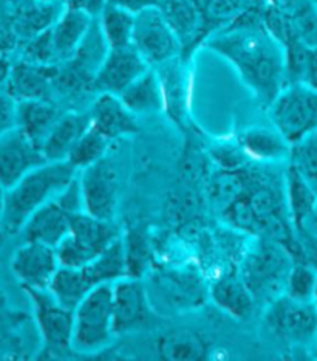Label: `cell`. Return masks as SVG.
<instances>
[{
    "instance_id": "obj_1",
    "label": "cell",
    "mask_w": 317,
    "mask_h": 361,
    "mask_svg": "<svg viewBox=\"0 0 317 361\" xmlns=\"http://www.w3.org/2000/svg\"><path fill=\"white\" fill-rule=\"evenodd\" d=\"M206 47L231 62L261 104L271 106L287 85L283 45L266 30L261 10L216 31L206 39Z\"/></svg>"
},
{
    "instance_id": "obj_2",
    "label": "cell",
    "mask_w": 317,
    "mask_h": 361,
    "mask_svg": "<svg viewBox=\"0 0 317 361\" xmlns=\"http://www.w3.org/2000/svg\"><path fill=\"white\" fill-rule=\"evenodd\" d=\"M79 169L66 161H46L19 180L5 194L0 231L18 234L36 209L56 197L77 177Z\"/></svg>"
},
{
    "instance_id": "obj_3",
    "label": "cell",
    "mask_w": 317,
    "mask_h": 361,
    "mask_svg": "<svg viewBox=\"0 0 317 361\" xmlns=\"http://www.w3.org/2000/svg\"><path fill=\"white\" fill-rule=\"evenodd\" d=\"M292 265L294 261L282 243L259 238L244 256L240 276L247 282L256 301L271 302L285 295V286Z\"/></svg>"
},
{
    "instance_id": "obj_4",
    "label": "cell",
    "mask_w": 317,
    "mask_h": 361,
    "mask_svg": "<svg viewBox=\"0 0 317 361\" xmlns=\"http://www.w3.org/2000/svg\"><path fill=\"white\" fill-rule=\"evenodd\" d=\"M115 335L113 284H99L75 310L71 349L77 354H94L107 348Z\"/></svg>"
},
{
    "instance_id": "obj_5",
    "label": "cell",
    "mask_w": 317,
    "mask_h": 361,
    "mask_svg": "<svg viewBox=\"0 0 317 361\" xmlns=\"http://www.w3.org/2000/svg\"><path fill=\"white\" fill-rule=\"evenodd\" d=\"M118 238L121 234L112 221H102L79 211L70 219L68 236L56 247L59 264L82 269Z\"/></svg>"
},
{
    "instance_id": "obj_6",
    "label": "cell",
    "mask_w": 317,
    "mask_h": 361,
    "mask_svg": "<svg viewBox=\"0 0 317 361\" xmlns=\"http://www.w3.org/2000/svg\"><path fill=\"white\" fill-rule=\"evenodd\" d=\"M274 129L292 146L317 132V92L304 82L288 84L269 106Z\"/></svg>"
},
{
    "instance_id": "obj_7",
    "label": "cell",
    "mask_w": 317,
    "mask_h": 361,
    "mask_svg": "<svg viewBox=\"0 0 317 361\" xmlns=\"http://www.w3.org/2000/svg\"><path fill=\"white\" fill-rule=\"evenodd\" d=\"M79 211H84V203L76 177L61 194L30 216L22 228L23 240L41 242L56 248L68 236L71 216Z\"/></svg>"
},
{
    "instance_id": "obj_8",
    "label": "cell",
    "mask_w": 317,
    "mask_h": 361,
    "mask_svg": "<svg viewBox=\"0 0 317 361\" xmlns=\"http://www.w3.org/2000/svg\"><path fill=\"white\" fill-rule=\"evenodd\" d=\"M265 324L277 340L305 346L317 338V309L313 302L296 301L282 295L269 302Z\"/></svg>"
},
{
    "instance_id": "obj_9",
    "label": "cell",
    "mask_w": 317,
    "mask_h": 361,
    "mask_svg": "<svg viewBox=\"0 0 317 361\" xmlns=\"http://www.w3.org/2000/svg\"><path fill=\"white\" fill-rule=\"evenodd\" d=\"M33 305L36 326L41 334L45 350L62 354L71 349L75 327V312L56 301L49 288L22 287Z\"/></svg>"
},
{
    "instance_id": "obj_10",
    "label": "cell",
    "mask_w": 317,
    "mask_h": 361,
    "mask_svg": "<svg viewBox=\"0 0 317 361\" xmlns=\"http://www.w3.org/2000/svg\"><path fill=\"white\" fill-rule=\"evenodd\" d=\"M132 45L150 67L161 66L181 54L178 37L164 19L160 8H149L135 14Z\"/></svg>"
},
{
    "instance_id": "obj_11",
    "label": "cell",
    "mask_w": 317,
    "mask_h": 361,
    "mask_svg": "<svg viewBox=\"0 0 317 361\" xmlns=\"http://www.w3.org/2000/svg\"><path fill=\"white\" fill-rule=\"evenodd\" d=\"M84 211L102 221H112L118 209V172L106 157L81 169L77 176Z\"/></svg>"
},
{
    "instance_id": "obj_12",
    "label": "cell",
    "mask_w": 317,
    "mask_h": 361,
    "mask_svg": "<svg viewBox=\"0 0 317 361\" xmlns=\"http://www.w3.org/2000/svg\"><path fill=\"white\" fill-rule=\"evenodd\" d=\"M42 147L14 126L0 137V185L10 190L28 172L46 163Z\"/></svg>"
},
{
    "instance_id": "obj_13",
    "label": "cell",
    "mask_w": 317,
    "mask_h": 361,
    "mask_svg": "<svg viewBox=\"0 0 317 361\" xmlns=\"http://www.w3.org/2000/svg\"><path fill=\"white\" fill-rule=\"evenodd\" d=\"M59 267L56 248L41 242L25 240L11 257V271L22 287L49 288Z\"/></svg>"
},
{
    "instance_id": "obj_14",
    "label": "cell",
    "mask_w": 317,
    "mask_h": 361,
    "mask_svg": "<svg viewBox=\"0 0 317 361\" xmlns=\"http://www.w3.org/2000/svg\"><path fill=\"white\" fill-rule=\"evenodd\" d=\"M149 68L150 66L133 45L110 49L98 70L97 78H94V92L112 93V95L120 97Z\"/></svg>"
},
{
    "instance_id": "obj_15",
    "label": "cell",
    "mask_w": 317,
    "mask_h": 361,
    "mask_svg": "<svg viewBox=\"0 0 317 361\" xmlns=\"http://www.w3.org/2000/svg\"><path fill=\"white\" fill-rule=\"evenodd\" d=\"M58 64L44 66L20 59L13 64L10 80L6 82L5 92L15 103L19 101H51L56 99V80Z\"/></svg>"
},
{
    "instance_id": "obj_16",
    "label": "cell",
    "mask_w": 317,
    "mask_h": 361,
    "mask_svg": "<svg viewBox=\"0 0 317 361\" xmlns=\"http://www.w3.org/2000/svg\"><path fill=\"white\" fill-rule=\"evenodd\" d=\"M149 293L139 278L125 276L113 284V318L116 335L137 331L149 319Z\"/></svg>"
},
{
    "instance_id": "obj_17",
    "label": "cell",
    "mask_w": 317,
    "mask_h": 361,
    "mask_svg": "<svg viewBox=\"0 0 317 361\" xmlns=\"http://www.w3.org/2000/svg\"><path fill=\"white\" fill-rule=\"evenodd\" d=\"M160 11L181 44V54L189 58L198 44L206 41L203 16L194 0H161Z\"/></svg>"
},
{
    "instance_id": "obj_18",
    "label": "cell",
    "mask_w": 317,
    "mask_h": 361,
    "mask_svg": "<svg viewBox=\"0 0 317 361\" xmlns=\"http://www.w3.org/2000/svg\"><path fill=\"white\" fill-rule=\"evenodd\" d=\"M92 128L108 140L133 135L139 130L137 115L124 106L120 97L99 93L90 109Z\"/></svg>"
},
{
    "instance_id": "obj_19",
    "label": "cell",
    "mask_w": 317,
    "mask_h": 361,
    "mask_svg": "<svg viewBox=\"0 0 317 361\" xmlns=\"http://www.w3.org/2000/svg\"><path fill=\"white\" fill-rule=\"evenodd\" d=\"M92 124L90 112L63 114L42 143V152L49 161H66L71 149Z\"/></svg>"
},
{
    "instance_id": "obj_20",
    "label": "cell",
    "mask_w": 317,
    "mask_h": 361,
    "mask_svg": "<svg viewBox=\"0 0 317 361\" xmlns=\"http://www.w3.org/2000/svg\"><path fill=\"white\" fill-rule=\"evenodd\" d=\"M93 20L94 19L85 13L63 8L58 20L50 28L58 64H62L73 56L85 35L89 33Z\"/></svg>"
},
{
    "instance_id": "obj_21",
    "label": "cell",
    "mask_w": 317,
    "mask_h": 361,
    "mask_svg": "<svg viewBox=\"0 0 317 361\" xmlns=\"http://www.w3.org/2000/svg\"><path fill=\"white\" fill-rule=\"evenodd\" d=\"M63 114L51 101H19L15 103V126L42 147L44 140Z\"/></svg>"
},
{
    "instance_id": "obj_22",
    "label": "cell",
    "mask_w": 317,
    "mask_h": 361,
    "mask_svg": "<svg viewBox=\"0 0 317 361\" xmlns=\"http://www.w3.org/2000/svg\"><path fill=\"white\" fill-rule=\"evenodd\" d=\"M212 301L218 309L237 319H248L254 312L256 298L242 276L226 274L211 286Z\"/></svg>"
},
{
    "instance_id": "obj_23",
    "label": "cell",
    "mask_w": 317,
    "mask_h": 361,
    "mask_svg": "<svg viewBox=\"0 0 317 361\" xmlns=\"http://www.w3.org/2000/svg\"><path fill=\"white\" fill-rule=\"evenodd\" d=\"M239 146L248 160L280 161L290 159L291 145L277 129L251 128L240 133Z\"/></svg>"
},
{
    "instance_id": "obj_24",
    "label": "cell",
    "mask_w": 317,
    "mask_h": 361,
    "mask_svg": "<svg viewBox=\"0 0 317 361\" xmlns=\"http://www.w3.org/2000/svg\"><path fill=\"white\" fill-rule=\"evenodd\" d=\"M120 99L135 115H150L163 111L164 95L160 75L150 67L121 93Z\"/></svg>"
},
{
    "instance_id": "obj_25",
    "label": "cell",
    "mask_w": 317,
    "mask_h": 361,
    "mask_svg": "<svg viewBox=\"0 0 317 361\" xmlns=\"http://www.w3.org/2000/svg\"><path fill=\"white\" fill-rule=\"evenodd\" d=\"M203 16L206 39L242 16L263 8L265 0H194Z\"/></svg>"
},
{
    "instance_id": "obj_26",
    "label": "cell",
    "mask_w": 317,
    "mask_h": 361,
    "mask_svg": "<svg viewBox=\"0 0 317 361\" xmlns=\"http://www.w3.org/2000/svg\"><path fill=\"white\" fill-rule=\"evenodd\" d=\"M208 343L190 329H173L156 344L158 355L168 361H198L208 355Z\"/></svg>"
},
{
    "instance_id": "obj_27",
    "label": "cell",
    "mask_w": 317,
    "mask_h": 361,
    "mask_svg": "<svg viewBox=\"0 0 317 361\" xmlns=\"http://www.w3.org/2000/svg\"><path fill=\"white\" fill-rule=\"evenodd\" d=\"M82 269L94 286L115 284L116 281L129 276L124 239L118 238Z\"/></svg>"
},
{
    "instance_id": "obj_28",
    "label": "cell",
    "mask_w": 317,
    "mask_h": 361,
    "mask_svg": "<svg viewBox=\"0 0 317 361\" xmlns=\"http://www.w3.org/2000/svg\"><path fill=\"white\" fill-rule=\"evenodd\" d=\"M93 287L97 286L87 276L84 269H71V267L61 265L50 282L49 292L63 307L75 312Z\"/></svg>"
},
{
    "instance_id": "obj_29",
    "label": "cell",
    "mask_w": 317,
    "mask_h": 361,
    "mask_svg": "<svg viewBox=\"0 0 317 361\" xmlns=\"http://www.w3.org/2000/svg\"><path fill=\"white\" fill-rule=\"evenodd\" d=\"M283 185L291 222L294 225V228H299L317 205V194L290 163L285 169Z\"/></svg>"
},
{
    "instance_id": "obj_30",
    "label": "cell",
    "mask_w": 317,
    "mask_h": 361,
    "mask_svg": "<svg viewBox=\"0 0 317 361\" xmlns=\"http://www.w3.org/2000/svg\"><path fill=\"white\" fill-rule=\"evenodd\" d=\"M291 33L308 47L317 45V5L314 0H277Z\"/></svg>"
},
{
    "instance_id": "obj_31",
    "label": "cell",
    "mask_w": 317,
    "mask_h": 361,
    "mask_svg": "<svg viewBox=\"0 0 317 361\" xmlns=\"http://www.w3.org/2000/svg\"><path fill=\"white\" fill-rule=\"evenodd\" d=\"M98 20L108 49H121V47L132 45L135 14L123 10L120 6L107 4Z\"/></svg>"
},
{
    "instance_id": "obj_32",
    "label": "cell",
    "mask_w": 317,
    "mask_h": 361,
    "mask_svg": "<svg viewBox=\"0 0 317 361\" xmlns=\"http://www.w3.org/2000/svg\"><path fill=\"white\" fill-rule=\"evenodd\" d=\"M108 138H106L102 133H99L90 126L89 130L79 138L75 147L71 149L67 161L73 164L79 171L90 166V164L104 159L108 147Z\"/></svg>"
},
{
    "instance_id": "obj_33",
    "label": "cell",
    "mask_w": 317,
    "mask_h": 361,
    "mask_svg": "<svg viewBox=\"0 0 317 361\" xmlns=\"http://www.w3.org/2000/svg\"><path fill=\"white\" fill-rule=\"evenodd\" d=\"M288 160L317 194V132L292 145Z\"/></svg>"
},
{
    "instance_id": "obj_34",
    "label": "cell",
    "mask_w": 317,
    "mask_h": 361,
    "mask_svg": "<svg viewBox=\"0 0 317 361\" xmlns=\"http://www.w3.org/2000/svg\"><path fill=\"white\" fill-rule=\"evenodd\" d=\"M316 281L317 271L314 269L304 262H294L290 270L287 286H285V295L296 301L313 302Z\"/></svg>"
},
{
    "instance_id": "obj_35",
    "label": "cell",
    "mask_w": 317,
    "mask_h": 361,
    "mask_svg": "<svg viewBox=\"0 0 317 361\" xmlns=\"http://www.w3.org/2000/svg\"><path fill=\"white\" fill-rule=\"evenodd\" d=\"M127 265H129V276L139 278L144 271L149 261V245L146 236L141 231H132L124 240Z\"/></svg>"
},
{
    "instance_id": "obj_36",
    "label": "cell",
    "mask_w": 317,
    "mask_h": 361,
    "mask_svg": "<svg viewBox=\"0 0 317 361\" xmlns=\"http://www.w3.org/2000/svg\"><path fill=\"white\" fill-rule=\"evenodd\" d=\"M212 157L221 168L228 171H237L243 166L244 161H248V157L244 155L240 146H218L217 149H213Z\"/></svg>"
},
{
    "instance_id": "obj_37",
    "label": "cell",
    "mask_w": 317,
    "mask_h": 361,
    "mask_svg": "<svg viewBox=\"0 0 317 361\" xmlns=\"http://www.w3.org/2000/svg\"><path fill=\"white\" fill-rule=\"evenodd\" d=\"M296 238L300 250L299 262L310 265L317 271V236L304 228H296Z\"/></svg>"
},
{
    "instance_id": "obj_38",
    "label": "cell",
    "mask_w": 317,
    "mask_h": 361,
    "mask_svg": "<svg viewBox=\"0 0 317 361\" xmlns=\"http://www.w3.org/2000/svg\"><path fill=\"white\" fill-rule=\"evenodd\" d=\"M15 126V101L6 92H0V137Z\"/></svg>"
},
{
    "instance_id": "obj_39",
    "label": "cell",
    "mask_w": 317,
    "mask_h": 361,
    "mask_svg": "<svg viewBox=\"0 0 317 361\" xmlns=\"http://www.w3.org/2000/svg\"><path fill=\"white\" fill-rule=\"evenodd\" d=\"M59 2L63 8L85 13L93 19H98L107 5V0H59Z\"/></svg>"
},
{
    "instance_id": "obj_40",
    "label": "cell",
    "mask_w": 317,
    "mask_h": 361,
    "mask_svg": "<svg viewBox=\"0 0 317 361\" xmlns=\"http://www.w3.org/2000/svg\"><path fill=\"white\" fill-rule=\"evenodd\" d=\"M107 4L120 6L132 14H138L149 8H160L161 0H107Z\"/></svg>"
},
{
    "instance_id": "obj_41",
    "label": "cell",
    "mask_w": 317,
    "mask_h": 361,
    "mask_svg": "<svg viewBox=\"0 0 317 361\" xmlns=\"http://www.w3.org/2000/svg\"><path fill=\"white\" fill-rule=\"evenodd\" d=\"M302 82L314 92H317V45L310 47V50H308Z\"/></svg>"
},
{
    "instance_id": "obj_42",
    "label": "cell",
    "mask_w": 317,
    "mask_h": 361,
    "mask_svg": "<svg viewBox=\"0 0 317 361\" xmlns=\"http://www.w3.org/2000/svg\"><path fill=\"white\" fill-rule=\"evenodd\" d=\"M13 70V64L10 61V56L8 54H0V89L6 87V82L10 80Z\"/></svg>"
},
{
    "instance_id": "obj_43",
    "label": "cell",
    "mask_w": 317,
    "mask_h": 361,
    "mask_svg": "<svg viewBox=\"0 0 317 361\" xmlns=\"http://www.w3.org/2000/svg\"><path fill=\"white\" fill-rule=\"evenodd\" d=\"M299 228H304V230L310 231V233H313L317 236V205L314 207V209L311 211L310 216L305 219V222L302 224V226H299Z\"/></svg>"
},
{
    "instance_id": "obj_44",
    "label": "cell",
    "mask_w": 317,
    "mask_h": 361,
    "mask_svg": "<svg viewBox=\"0 0 317 361\" xmlns=\"http://www.w3.org/2000/svg\"><path fill=\"white\" fill-rule=\"evenodd\" d=\"M5 194H6V190L5 188L0 185V219H2V214H4V207H5Z\"/></svg>"
},
{
    "instance_id": "obj_45",
    "label": "cell",
    "mask_w": 317,
    "mask_h": 361,
    "mask_svg": "<svg viewBox=\"0 0 317 361\" xmlns=\"http://www.w3.org/2000/svg\"><path fill=\"white\" fill-rule=\"evenodd\" d=\"M313 304L316 305V309H317V281H316V287H314V295H313Z\"/></svg>"
},
{
    "instance_id": "obj_46",
    "label": "cell",
    "mask_w": 317,
    "mask_h": 361,
    "mask_svg": "<svg viewBox=\"0 0 317 361\" xmlns=\"http://www.w3.org/2000/svg\"><path fill=\"white\" fill-rule=\"evenodd\" d=\"M44 2H53V0H44Z\"/></svg>"
},
{
    "instance_id": "obj_47",
    "label": "cell",
    "mask_w": 317,
    "mask_h": 361,
    "mask_svg": "<svg viewBox=\"0 0 317 361\" xmlns=\"http://www.w3.org/2000/svg\"><path fill=\"white\" fill-rule=\"evenodd\" d=\"M314 2H316V5H317V0H314Z\"/></svg>"
}]
</instances>
